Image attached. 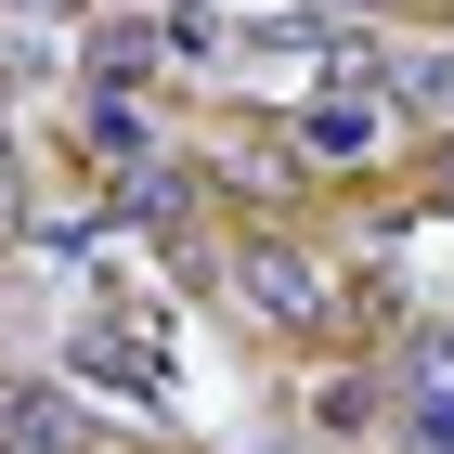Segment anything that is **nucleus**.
Masks as SVG:
<instances>
[{
	"label": "nucleus",
	"mask_w": 454,
	"mask_h": 454,
	"mask_svg": "<svg viewBox=\"0 0 454 454\" xmlns=\"http://www.w3.org/2000/svg\"><path fill=\"white\" fill-rule=\"evenodd\" d=\"M234 286H247V312H260V325H312V312H325V273H312V260H286V247H247Z\"/></svg>",
	"instance_id": "f257e3e1"
},
{
	"label": "nucleus",
	"mask_w": 454,
	"mask_h": 454,
	"mask_svg": "<svg viewBox=\"0 0 454 454\" xmlns=\"http://www.w3.org/2000/svg\"><path fill=\"white\" fill-rule=\"evenodd\" d=\"M13 428H27V442H78V403H52V389H27V403H13Z\"/></svg>",
	"instance_id": "20e7f679"
},
{
	"label": "nucleus",
	"mask_w": 454,
	"mask_h": 454,
	"mask_svg": "<svg viewBox=\"0 0 454 454\" xmlns=\"http://www.w3.org/2000/svg\"><path fill=\"white\" fill-rule=\"evenodd\" d=\"M27 13H66V0H27Z\"/></svg>",
	"instance_id": "423d86ee"
},
{
	"label": "nucleus",
	"mask_w": 454,
	"mask_h": 454,
	"mask_svg": "<svg viewBox=\"0 0 454 454\" xmlns=\"http://www.w3.org/2000/svg\"><path fill=\"white\" fill-rule=\"evenodd\" d=\"M403 416H416L428 454H454V338H416V350H403Z\"/></svg>",
	"instance_id": "f03ea898"
},
{
	"label": "nucleus",
	"mask_w": 454,
	"mask_h": 454,
	"mask_svg": "<svg viewBox=\"0 0 454 454\" xmlns=\"http://www.w3.org/2000/svg\"><path fill=\"white\" fill-rule=\"evenodd\" d=\"M312 143H325V156H364V143H377V117H364V105H325Z\"/></svg>",
	"instance_id": "39448f33"
},
{
	"label": "nucleus",
	"mask_w": 454,
	"mask_h": 454,
	"mask_svg": "<svg viewBox=\"0 0 454 454\" xmlns=\"http://www.w3.org/2000/svg\"><path fill=\"white\" fill-rule=\"evenodd\" d=\"M78 143H91V156H143V117L105 91V105H78Z\"/></svg>",
	"instance_id": "7ed1b4c3"
}]
</instances>
